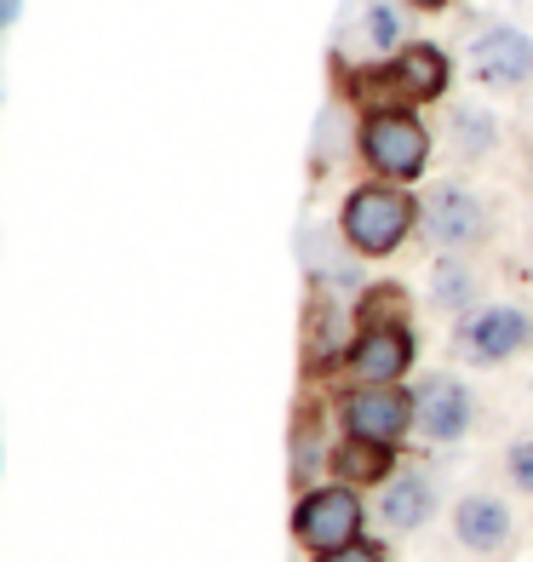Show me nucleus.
Masks as SVG:
<instances>
[{
  "instance_id": "obj_19",
  "label": "nucleus",
  "mask_w": 533,
  "mask_h": 562,
  "mask_svg": "<svg viewBox=\"0 0 533 562\" xmlns=\"http://www.w3.org/2000/svg\"><path fill=\"white\" fill-rule=\"evenodd\" d=\"M18 18V0H0V23H12Z\"/></svg>"
},
{
  "instance_id": "obj_12",
  "label": "nucleus",
  "mask_w": 533,
  "mask_h": 562,
  "mask_svg": "<svg viewBox=\"0 0 533 562\" xmlns=\"http://www.w3.org/2000/svg\"><path fill=\"white\" fill-rule=\"evenodd\" d=\"M430 510H436V488H430L424 471H401L385 482V494H378V522L408 533V528H424Z\"/></svg>"
},
{
  "instance_id": "obj_20",
  "label": "nucleus",
  "mask_w": 533,
  "mask_h": 562,
  "mask_svg": "<svg viewBox=\"0 0 533 562\" xmlns=\"http://www.w3.org/2000/svg\"><path fill=\"white\" fill-rule=\"evenodd\" d=\"M408 7H424V12H436V7H447V0H408Z\"/></svg>"
},
{
  "instance_id": "obj_5",
  "label": "nucleus",
  "mask_w": 533,
  "mask_h": 562,
  "mask_svg": "<svg viewBox=\"0 0 533 562\" xmlns=\"http://www.w3.org/2000/svg\"><path fill=\"white\" fill-rule=\"evenodd\" d=\"M298 540L310 551H339L350 540H362V499L350 494V482H333V488H310L298 505Z\"/></svg>"
},
{
  "instance_id": "obj_13",
  "label": "nucleus",
  "mask_w": 533,
  "mask_h": 562,
  "mask_svg": "<svg viewBox=\"0 0 533 562\" xmlns=\"http://www.w3.org/2000/svg\"><path fill=\"white\" fill-rule=\"evenodd\" d=\"M390 442H367V437H350L339 453H333V471H339V482H385V471H390Z\"/></svg>"
},
{
  "instance_id": "obj_17",
  "label": "nucleus",
  "mask_w": 533,
  "mask_h": 562,
  "mask_svg": "<svg viewBox=\"0 0 533 562\" xmlns=\"http://www.w3.org/2000/svg\"><path fill=\"white\" fill-rule=\"evenodd\" d=\"M504 471H511V482L522 494H533V442H517L511 453H504Z\"/></svg>"
},
{
  "instance_id": "obj_16",
  "label": "nucleus",
  "mask_w": 533,
  "mask_h": 562,
  "mask_svg": "<svg viewBox=\"0 0 533 562\" xmlns=\"http://www.w3.org/2000/svg\"><path fill=\"white\" fill-rule=\"evenodd\" d=\"M470 270H460V265H442V281H436V304L442 311H470Z\"/></svg>"
},
{
  "instance_id": "obj_3",
  "label": "nucleus",
  "mask_w": 533,
  "mask_h": 562,
  "mask_svg": "<svg viewBox=\"0 0 533 562\" xmlns=\"http://www.w3.org/2000/svg\"><path fill=\"white\" fill-rule=\"evenodd\" d=\"M533 339V316L522 304H481L460 322V334H453V350H460V362H476V368H499L511 362L517 350H528Z\"/></svg>"
},
{
  "instance_id": "obj_7",
  "label": "nucleus",
  "mask_w": 533,
  "mask_h": 562,
  "mask_svg": "<svg viewBox=\"0 0 533 562\" xmlns=\"http://www.w3.org/2000/svg\"><path fill=\"white\" fill-rule=\"evenodd\" d=\"M470 75L494 92H517L533 81V41L511 23H494L488 35L470 46Z\"/></svg>"
},
{
  "instance_id": "obj_10",
  "label": "nucleus",
  "mask_w": 533,
  "mask_h": 562,
  "mask_svg": "<svg viewBox=\"0 0 533 562\" xmlns=\"http://www.w3.org/2000/svg\"><path fill=\"white\" fill-rule=\"evenodd\" d=\"M453 533H460V546L481 551V557H504L511 546V505L499 494H465L460 510H453Z\"/></svg>"
},
{
  "instance_id": "obj_2",
  "label": "nucleus",
  "mask_w": 533,
  "mask_h": 562,
  "mask_svg": "<svg viewBox=\"0 0 533 562\" xmlns=\"http://www.w3.org/2000/svg\"><path fill=\"white\" fill-rule=\"evenodd\" d=\"M362 156H367L373 172L396 178V184H413L430 161V133L408 110H373L367 126H362Z\"/></svg>"
},
{
  "instance_id": "obj_4",
  "label": "nucleus",
  "mask_w": 533,
  "mask_h": 562,
  "mask_svg": "<svg viewBox=\"0 0 533 562\" xmlns=\"http://www.w3.org/2000/svg\"><path fill=\"white\" fill-rule=\"evenodd\" d=\"M419 224H424L430 247L465 252V247H476L481 236H488V201H481L476 190H465V184H436L430 201H424V213H419Z\"/></svg>"
},
{
  "instance_id": "obj_9",
  "label": "nucleus",
  "mask_w": 533,
  "mask_h": 562,
  "mask_svg": "<svg viewBox=\"0 0 533 562\" xmlns=\"http://www.w3.org/2000/svg\"><path fill=\"white\" fill-rule=\"evenodd\" d=\"M408 362H413V339L401 334L396 322H378L350 345V373L362 379V385H396V379L408 373Z\"/></svg>"
},
{
  "instance_id": "obj_6",
  "label": "nucleus",
  "mask_w": 533,
  "mask_h": 562,
  "mask_svg": "<svg viewBox=\"0 0 533 562\" xmlns=\"http://www.w3.org/2000/svg\"><path fill=\"white\" fill-rule=\"evenodd\" d=\"M470 419H476V402H470L460 373H430L413 391V425L430 442H460L470 430Z\"/></svg>"
},
{
  "instance_id": "obj_1",
  "label": "nucleus",
  "mask_w": 533,
  "mask_h": 562,
  "mask_svg": "<svg viewBox=\"0 0 533 562\" xmlns=\"http://www.w3.org/2000/svg\"><path fill=\"white\" fill-rule=\"evenodd\" d=\"M419 207L401 190H385V184H367L344 201V241L367 259H385L390 247H401V236L413 229Z\"/></svg>"
},
{
  "instance_id": "obj_11",
  "label": "nucleus",
  "mask_w": 533,
  "mask_h": 562,
  "mask_svg": "<svg viewBox=\"0 0 533 562\" xmlns=\"http://www.w3.org/2000/svg\"><path fill=\"white\" fill-rule=\"evenodd\" d=\"M390 98H442L447 92V58L436 46H401L390 58V69L373 75Z\"/></svg>"
},
{
  "instance_id": "obj_15",
  "label": "nucleus",
  "mask_w": 533,
  "mask_h": 562,
  "mask_svg": "<svg viewBox=\"0 0 533 562\" xmlns=\"http://www.w3.org/2000/svg\"><path fill=\"white\" fill-rule=\"evenodd\" d=\"M362 41L373 46V53H396V46H401V12L390 7V0H373V7H367Z\"/></svg>"
},
{
  "instance_id": "obj_8",
  "label": "nucleus",
  "mask_w": 533,
  "mask_h": 562,
  "mask_svg": "<svg viewBox=\"0 0 533 562\" xmlns=\"http://www.w3.org/2000/svg\"><path fill=\"white\" fill-rule=\"evenodd\" d=\"M413 425V396L396 385H362L344 396V430L367 442H396Z\"/></svg>"
},
{
  "instance_id": "obj_18",
  "label": "nucleus",
  "mask_w": 533,
  "mask_h": 562,
  "mask_svg": "<svg viewBox=\"0 0 533 562\" xmlns=\"http://www.w3.org/2000/svg\"><path fill=\"white\" fill-rule=\"evenodd\" d=\"M321 562H385V551L367 546V540H350V546H339V551H321Z\"/></svg>"
},
{
  "instance_id": "obj_14",
  "label": "nucleus",
  "mask_w": 533,
  "mask_h": 562,
  "mask_svg": "<svg viewBox=\"0 0 533 562\" xmlns=\"http://www.w3.org/2000/svg\"><path fill=\"white\" fill-rule=\"evenodd\" d=\"M447 138H453V149H460V156L470 161V156H488V149H494L499 126H494V115H488V110L460 104V110H453V121H447Z\"/></svg>"
}]
</instances>
